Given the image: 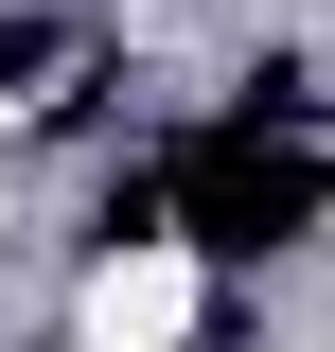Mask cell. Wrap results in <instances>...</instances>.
<instances>
[{"label": "cell", "mask_w": 335, "mask_h": 352, "mask_svg": "<svg viewBox=\"0 0 335 352\" xmlns=\"http://www.w3.org/2000/svg\"><path fill=\"white\" fill-rule=\"evenodd\" d=\"M194 317H212V264L176 247V229H141V247H106V264H88L71 335H88V352H194Z\"/></svg>", "instance_id": "cell-1"}]
</instances>
